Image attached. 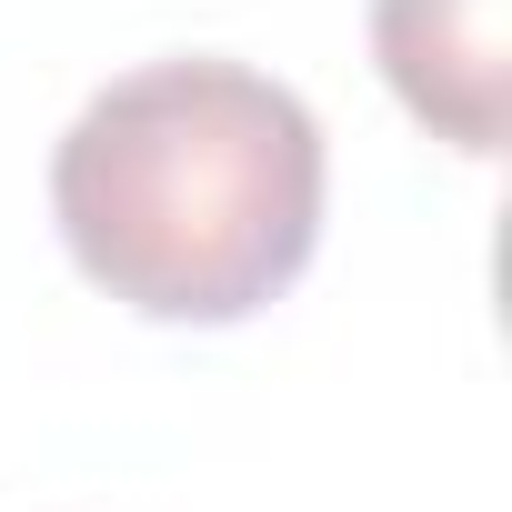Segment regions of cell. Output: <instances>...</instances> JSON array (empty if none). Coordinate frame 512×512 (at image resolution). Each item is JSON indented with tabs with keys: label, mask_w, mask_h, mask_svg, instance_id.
Wrapping results in <instances>:
<instances>
[{
	"label": "cell",
	"mask_w": 512,
	"mask_h": 512,
	"mask_svg": "<svg viewBox=\"0 0 512 512\" xmlns=\"http://www.w3.org/2000/svg\"><path fill=\"white\" fill-rule=\"evenodd\" d=\"M322 121L241 61H151L81 101L51 151L71 262L141 322H251L312 272Z\"/></svg>",
	"instance_id": "6da1fadb"
},
{
	"label": "cell",
	"mask_w": 512,
	"mask_h": 512,
	"mask_svg": "<svg viewBox=\"0 0 512 512\" xmlns=\"http://www.w3.org/2000/svg\"><path fill=\"white\" fill-rule=\"evenodd\" d=\"M372 61L422 131L492 161L512 131V0H372Z\"/></svg>",
	"instance_id": "7a4b0ae2"
}]
</instances>
